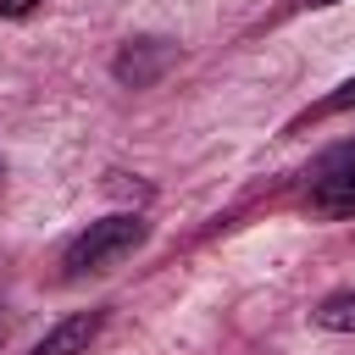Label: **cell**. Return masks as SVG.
Masks as SVG:
<instances>
[{"mask_svg":"<svg viewBox=\"0 0 355 355\" xmlns=\"http://www.w3.org/2000/svg\"><path fill=\"white\" fill-rule=\"evenodd\" d=\"M105 327V311H78V316H67V322H55L28 355H83L89 344H94V333Z\"/></svg>","mask_w":355,"mask_h":355,"instance_id":"obj_3","label":"cell"},{"mask_svg":"<svg viewBox=\"0 0 355 355\" xmlns=\"http://www.w3.org/2000/svg\"><path fill=\"white\" fill-rule=\"evenodd\" d=\"M150 239V227L139 222V216H128V211H116V216H100V222H89L72 244H67V255H61V266H67V277H89V272H111V266H122L139 244Z\"/></svg>","mask_w":355,"mask_h":355,"instance_id":"obj_1","label":"cell"},{"mask_svg":"<svg viewBox=\"0 0 355 355\" xmlns=\"http://www.w3.org/2000/svg\"><path fill=\"white\" fill-rule=\"evenodd\" d=\"M305 6H338V0H305Z\"/></svg>","mask_w":355,"mask_h":355,"instance_id":"obj_8","label":"cell"},{"mask_svg":"<svg viewBox=\"0 0 355 355\" xmlns=\"http://www.w3.org/2000/svg\"><path fill=\"white\" fill-rule=\"evenodd\" d=\"M311 211H322V216H355V150H338L311 178Z\"/></svg>","mask_w":355,"mask_h":355,"instance_id":"obj_2","label":"cell"},{"mask_svg":"<svg viewBox=\"0 0 355 355\" xmlns=\"http://www.w3.org/2000/svg\"><path fill=\"white\" fill-rule=\"evenodd\" d=\"M311 322H316V327H327V333H355V288L327 294V300L311 311Z\"/></svg>","mask_w":355,"mask_h":355,"instance_id":"obj_5","label":"cell"},{"mask_svg":"<svg viewBox=\"0 0 355 355\" xmlns=\"http://www.w3.org/2000/svg\"><path fill=\"white\" fill-rule=\"evenodd\" d=\"M349 105H355V78H344L333 94H322V100H316V105H311V111H305L294 128H305V122H322V116H338V111H349Z\"/></svg>","mask_w":355,"mask_h":355,"instance_id":"obj_6","label":"cell"},{"mask_svg":"<svg viewBox=\"0 0 355 355\" xmlns=\"http://www.w3.org/2000/svg\"><path fill=\"white\" fill-rule=\"evenodd\" d=\"M39 0H0V17H28Z\"/></svg>","mask_w":355,"mask_h":355,"instance_id":"obj_7","label":"cell"},{"mask_svg":"<svg viewBox=\"0 0 355 355\" xmlns=\"http://www.w3.org/2000/svg\"><path fill=\"white\" fill-rule=\"evenodd\" d=\"M166 61H172V44H161V39H133V44H122V55H116V78L122 83H133V89H144V83H155L161 72H166Z\"/></svg>","mask_w":355,"mask_h":355,"instance_id":"obj_4","label":"cell"}]
</instances>
